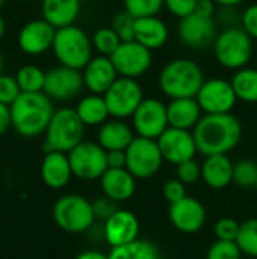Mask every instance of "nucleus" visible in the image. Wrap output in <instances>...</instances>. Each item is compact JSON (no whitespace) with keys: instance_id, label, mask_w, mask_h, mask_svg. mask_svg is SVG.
<instances>
[{"instance_id":"obj_1","label":"nucleus","mask_w":257,"mask_h":259,"mask_svg":"<svg viewBox=\"0 0 257 259\" xmlns=\"http://www.w3.org/2000/svg\"><path fill=\"white\" fill-rule=\"evenodd\" d=\"M192 134L203 156L229 155L242 140V124L232 114H204Z\"/></svg>"},{"instance_id":"obj_2","label":"nucleus","mask_w":257,"mask_h":259,"mask_svg":"<svg viewBox=\"0 0 257 259\" xmlns=\"http://www.w3.org/2000/svg\"><path fill=\"white\" fill-rule=\"evenodd\" d=\"M11 127L21 137L45 134L55 114L53 100L45 93H21L9 106Z\"/></svg>"},{"instance_id":"obj_3","label":"nucleus","mask_w":257,"mask_h":259,"mask_svg":"<svg viewBox=\"0 0 257 259\" xmlns=\"http://www.w3.org/2000/svg\"><path fill=\"white\" fill-rule=\"evenodd\" d=\"M204 80L203 68L188 58H176L170 61L164 65L158 77L161 91L171 100L197 97Z\"/></svg>"},{"instance_id":"obj_4","label":"nucleus","mask_w":257,"mask_h":259,"mask_svg":"<svg viewBox=\"0 0 257 259\" xmlns=\"http://www.w3.org/2000/svg\"><path fill=\"white\" fill-rule=\"evenodd\" d=\"M85 124L80 121L76 109L61 108L56 109L48 127L45 131L44 152H62L70 153L76 146L83 141Z\"/></svg>"},{"instance_id":"obj_5","label":"nucleus","mask_w":257,"mask_h":259,"mask_svg":"<svg viewBox=\"0 0 257 259\" xmlns=\"http://www.w3.org/2000/svg\"><path fill=\"white\" fill-rule=\"evenodd\" d=\"M92 39L76 24L56 29L53 53L59 65L74 70H83L92 59Z\"/></svg>"},{"instance_id":"obj_6","label":"nucleus","mask_w":257,"mask_h":259,"mask_svg":"<svg viewBox=\"0 0 257 259\" xmlns=\"http://www.w3.org/2000/svg\"><path fill=\"white\" fill-rule=\"evenodd\" d=\"M214 55L224 68L236 71L245 68L253 56V38L242 27H229L217 35Z\"/></svg>"},{"instance_id":"obj_7","label":"nucleus","mask_w":257,"mask_h":259,"mask_svg":"<svg viewBox=\"0 0 257 259\" xmlns=\"http://www.w3.org/2000/svg\"><path fill=\"white\" fill-rule=\"evenodd\" d=\"M94 205L83 196L67 194L56 200L53 206V220L65 232L80 234L88 231L95 222Z\"/></svg>"},{"instance_id":"obj_8","label":"nucleus","mask_w":257,"mask_h":259,"mask_svg":"<svg viewBox=\"0 0 257 259\" xmlns=\"http://www.w3.org/2000/svg\"><path fill=\"white\" fill-rule=\"evenodd\" d=\"M164 164L158 141L144 137H135L126 149V168L136 179H150Z\"/></svg>"},{"instance_id":"obj_9","label":"nucleus","mask_w":257,"mask_h":259,"mask_svg":"<svg viewBox=\"0 0 257 259\" xmlns=\"http://www.w3.org/2000/svg\"><path fill=\"white\" fill-rule=\"evenodd\" d=\"M109 109V115L117 120L132 118L135 111L142 103L144 91L136 79L118 77L112 87L103 94Z\"/></svg>"},{"instance_id":"obj_10","label":"nucleus","mask_w":257,"mask_h":259,"mask_svg":"<svg viewBox=\"0 0 257 259\" xmlns=\"http://www.w3.org/2000/svg\"><path fill=\"white\" fill-rule=\"evenodd\" d=\"M68 155L73 176L82 181L100 179L108 170L106 150L92 141H82Z\"/></svg>"},{"instance_id":"obj_11","label":"nucleus","mask_w":257,"mask_h":259,"mask_svg":"<svg viewBox=\"0 0 257 259\" xmlns=\"http://www.w3.org/2000/svg\"><path fill=\"white\" fill-rule=\"evenodd\" d=\"M111 61L120 77L138 79L150 70L153 55L150 49L133 39L121 42L115 53L111 56Z\"/></svg>"},{"instance_id":"obj_12","label":"nucleus","mask_w":257,"mask_h":259,"mask_svg":"<svg viewBox=\"0 0 257 259\" xmlns=\"http://www.w3.org/2000/svg\"><path fill=\"white\" fill-rule=\"evenodd\" d=\"M132 127L138 137L158 140L170 127L167 105L155 97L144 99L132 117Z\"/></svg>"},{"instance_id":"obj_13","label":"nucleus","mask_w":257,"mask_h":259,"mask_svg":"<svg viewBox=\"0 0 257 259\" xmlns=\"http://www.w3.org/2000/svg\"><path fill=\"white\" fill-rule=\"evenodd\" d=\"M195 99L204 114H232L238 102L232 82L220 77L204 80Z\"/></svg>"},{"instance_id":"obj_14","label":"nucleus","mask_w":257,"mask_h":259,"mask_svg":"<svg viewBox=\"0 0 257 259\" xmlns=\"http://www.w3.org/2000/svg\"><path fill=\"white\" fill-rule=\"evenodd\" d=\"M85 88L83 74L80 70L58 65L45 71L44 91L52 100L67 102L77 97Z\"/></svg>"},{"instance_id":"obj_15","label":"nucleus","mask_w":257,"mask_h":259,"mask_svg":"<svg viewBox=\"0 0 257 259\" xmlns=\"http://www.w3.org/2000/svg\"><path fill=\"white\" fill-rule=\"evenodd\" d=\"M156 141L164 162L173 164L176 167L182 162L195 159V155L198 153L192 131L168 127Z\"/></svg>"},{"instance_id":"obj_16","label":"nucleus","mask_w":257,"mask_h":259,"mask_svg":"<svg viewBox=\"0 0 257 259\" xmlns=\"http://www.w3.org/2000/svg\"><path fill=\"white\" fill-rule=\"evenodd\" d=\"M168 219L177 231L183 234H197L204 228L208 212L200 200L186 196L180 202L168 206Z\"/></svg>"},{"instance_id":"obj_17","label":"nucleus","mask_w":257,"mask_h":259,"mask_svg":"<svg viewBox=\"0 0 257 259\" xmlns=\"http://www.w3.org/2000/svg\"><path fill=\"white\" fill-rule=\"evenodd\" d=\"M139 219L127 209H117L103 222V237L111 247H120L139 238Z\"/></svg>"},{"instance_id":"obj_18","label":"nucleus","mask_w":257,"mask_h":259,"mask_svg":"<svg viewBox=\"0 0 257 259\" xmlns=\"http://www.w3.org/2000/svg\"><path fill=\"white\" fill-rule=\"evenodd\" d=\"M177 35L185 46L200 50L211 44L214 46L217 38V26L212 17H203L194 12L180 20Z\"/></svg>"},{"instance_id":"obj_19","label":"nucleus","mask_w":257,"mask_h":259,"mask_svg":"<svg viewBox=\"0 0 257 259\" xmlns=\"http://www.w3.org/2000/svg\"><path fill=\"white\" fill-rule=\"evenodd\" d=\"M56 29L44 18L27 21L18 32L20 49L30 56H38L53 47Z\"/></svg>"},{"instance_id":"obj_20","label":"nucleus","mask_w":257,"mask_h":259,"mask_svg":"<svg viewBox=\"0 0 257 259\" xmlns=\"http://www.w3.org/2000/svg\"><path fill=\"white\" fill-rule=\"evenodd\" d=\"M85 88L91 91V94L103 96L112 83L118 79V73L109 56H92V59L82 70Z\"/></svg>"},{"instance_id":"obj_21","label":"nucleus","mask_w":257,"mask_h":259,"mask_svg":"<svg viewBox=\"0 0 257 259\" xmlns=\"http://www.w3.org/2000/svg\"><path fill=\"white\" fill-rule=\"evenodd\" d=\"M98 181L103 196L115 203L127 202L136 191V178L127 168H108Z\"/></svg>"},{"instance_id":"obj_22","label":"nucleus","mask_w":257,"mask_h":259,"mask_svg":"<svg viewBox=\"0 0 257 259\" xmlns=\"http://www.w3.org/2000/svg\"><path fill=\"white\" fill-rule=\"evenodd\" d=\"M167 115L170 127L194 131L203 117V109L200 108L195 97L173 99L167 105Z\"/></svg>"},{"instance_id":"obj_23","label":"nucleus","mask_w":257,"mask_h":259,"mask_svg":"<svg viewBox=\"0 0 257 259\" xmlns=\"http://www.w3.org/2000/svg\"><path fill=\"white\" fill-rule=\"evenodd\" d=\"M233 167L229 155L204 156L201 164V181L212 190H224L233 184Z\"/></svg>"},{"instance_id":"obj_24","label":"nucleus","mask_w":257,"mask_h":259,"mask_svg":"<svg viewBox=\"0 0 257 259\" xmlns=\"http://www.w3.org/2000/svg\"><path fill=\"white\" fill-rule=\"evenodd\" d=\"M73 176L68 155L62 152L45 153L41 164V178L44 184L52 190L64 188Z\"/></svg>"},{"instance_id":"obj_25","label":"nucleus","mask_w":257,"mask_h":259,"mask_svg":"<svg viewBox=\"0 0 257 259\" xmlns=\"http://www.w3.org/2000/svg\"><path fill=\"white\" fill-rule=\"evenodd\" d=\"M135 131L132 126L123 120H111L100 126L98 129V144L106 150H126L135 138Z\"/></svg>"},{"instance_id":"obj_26","label":"nucleus","mask_w":257,"mask_h":259,"mask_svg":"<svg viewBox=\"0 0 257 259\" xmlns=\"http://www.w3.org/2000/svg\"><path fill=\"white\" fill-rule=\"evenodd\" d=\"M168 27L158 15L136 18L135 23V41L150 50L161 49L168 41Z\"/></svg>"},{"instance_id":"obj_27","label":"nucleus","mask_w":257,"mask_h":259,"mask_svg":"<svg viewBox=\"0 0 257 259\" xmlns=\"http://www.w3.org/2000/svg\"><path fill=\"white\" fill-rule=\"evenodd\" d=\"M80 14V0H42V18L55 29L74 24Z\"/></svg>"},{"instance_id":"obj_28","label":"nucleus","mask_w":257,"mask_h":259,"mask_svg":"<svg viewBox=\"0 0 257 259\" xmlns=\"http://www.w3.org/2000/svg\"><path fill=\"white\" fill-rule=\"evenodd\" d=\"M80 121L86 126H101L108 121L109 109L105 102L103 96L89 94L79 100L77 106L74 108Z\"/></svg>"},{"instance_id":"obj_29","label":"nucleus","mask_w":257,"mask_h":259,"mask_svg":"<svg viewBox=\"0 0 257 259\" xmlns=\"http://www.w3.org/2000/svg\"><path fill=\"white\" fill-rule=\"evenodd\" d=\"M109 259H161L159 249L147 240H135L129 244L112 247L108 253Z\"/></svg>"},{"instance_id":"obj_30","label":"nucleus","mask_w":257,"mask_h":259,"mask_svg":"<svg viewBox=\"0 0 257 259\" xmlns=\"http://www.w3.org/2000/svg\"><path fill=\"white\" fill-rule=\"evenodd\" d=\"M232 87L238 100L257 103V68H241L232 77Z\"/></svg>"},{"instance_id":"obj_31","label":"nucleus","mask_w":257,"mask_h":259,"mask_svg":"<svg viewBox=\"0 0 257 259\" xmlns=\"http://www.w3.org/2000/svg\"><path fill=\"white\" fill-rule=\"evenodd\" d=\"M15 79L21 93H41L44 91L45 83V71L38 65H24L18 68Z\"/></svg>"},{"instance_id":"obj_32","label":"nucleus","mask_w":257,"mask_h":259,"mask_svg":"<svg viewBox=\"0 0 257 259\" xmlns=\"http://www.w3.org/2000/svg\"><path fill=\"white\" fill-rule=\"evenodd\" d=\"M236 244L247 256L257 258V217L248 219L241 223V231L236 238Z\"/></svg>"},{"instance_id":"obj_33","label":"nucleus","mask_w":257,"mask_h":259,"mask_svg":"<svg viewBox=\"0 0 257 259\" xmlns=\"http://www.w3.org/2000/svg\"><path fill=\"white\" fill-rule=\"evenodd\" d=\"M123 41L115 33L112 27H101L94 32L92 35V47L101 55V56H112L115 50L120 47Z\"/></svg>"},{"instance_id":"obj_34","label":"nucleus","mask_w":257,"mask_h":259,"mask_svg":"<svg viewBox=\"0 0 257 259\" xmlns=\"http://www.w3.org/2000/svg\"><path fill=\"white\" fill-rule=\"evenodd\" d=\"M233 184L239 188L250 190L256 188L257 164L251 159H241L233 167Z\"/></svg>"},{"instance_id":"obj_35","label":"nucleus","mask_w":257,"mask_h":259,"mask_svg":"<svg viewBox=\"0 0 257 259\" xmlns=\"http://www.w3.org/2000/svg\"><path fill=\"white\" fill-rule=\"evenodd\" d=\"M124 9L130 12L135 18L153 17L161 12L165 6L164 0H123Z\"/></svg>"},{"instance_id":"obj_36","label":"nucleus","mask_w":257,"mask_h":259,"mask_svg":"<svg viewBox=\"0 0 257 259\" xmlns=\"http://www.w3.org/2000/svg\"><path fill=\"white\" fill-rule=\"evenodd\" d=\"M135 23H136V18L124 9V11H120L114 17L111 27L115 30V33L120 36L123 42H127V41L135 39Z\"/></svg>"},{"instance_id":"obj_37","label":"nucleus","mask_w":257,"mask_h":259,"mask_svg":"<svg viewBox=\"0 0 257 259\" xmlns=\"http://www.w3.org/2000/svg\"><path fill=\"white\" fill-rule=\"evenodd\" d=\"M242 252L236 241H220L211 244L206 252V259H242Z\"/></svg>"},{"instance_id":"obj_38","label":"nucleus","mask_w":257,"mask_h":259,"mask_svg":"<svg viewBox=\"0 0 257 259\" xmlns=\"http://www.w3.org/2000/svg\"><path fill=\"white\" fill-rule=\"evenodd\" d=\"M241 231V223L232 217H223L214 225V235L220 241H236Z\"/></svg>"},{"instance_id":"obj_39","label":"nucleus","mask_w":257,"mask_h":259,"mask_svg":"<svg viewBox=\"0 0 257 259\" xmlns=\"http://www.w3.org/2000/svg\"><path fill=\"white\" fill-rule=\"evenodd\" d=\"M177 179L182 181L185 185H192L201 181V164H198L195 159L182 162L176 167Z\"/></svg>"},{"instance_id":"obj_40","label":"nucleus","mask_w":257,"mask_h":259,"mask_svg":"<svg viewBox=\"0 0 257 259\" xmlns=\"http://www.w3.org/2000/svg\"><path fill=\"white\" fill-rule=\"evenodd\" d=\"M21 94L18 82L12 76L0 74V103L11 106Z\"/></svg>"},{"instance_id":"obj_41","label":"nucleus","mask_w":257,"mask_h":259,"mask_svg":"<svg viewBox=\"0 0 257 259\" xmlns=\"http://www.w3.org/2000/svg\"><path fill=\"white\" fill-rule=\"evenodd\" d=\"M162 194H164V199L168 202V205L177 203L188 196L186 194V185L182 181H179L177 178L168 179L162 187Z\"/></svg>"},{"instance_id":"obj_42","label":"nucleus","mask_w":257,"mask_h":259,"mask_svg":"<svg viewBox=\"0 0 257 259\" xmlns=\"http://www.w3.org/2000/svg\"><path fill=\"white\" fill-rule=\"evenodd\" d=\"M197 2L198 0H164V5L173 15L182 20L195 12Z\"/></svg>"},{"instance_id":"obj_43","label":"nucleus","mask_w":257,"mask_h":259,"mask_svg":"<svg viewBox=\"0 0 257 259\" xmlns=\"http://www.w3.org/2000/svg\"><path fill=\"white\" fill-rule=\"evenodd\" d=\"M242 29L253 38L257 39V3L250 5L242 14Z\"/></svg>"},{"instance_id":"obj_44","label":"nucleus","mask_w":257,"mask_h":259,"mask_svg":"<svg viewBox=\"0 0 257 259\" xmlns=\"http://www.w3.org/2000/svg\"><path fill=\"white\" fill-rule=\"evenodd\" d=\"M94 212H95V217L97 219H101L103 222L111 217L117 209H118V203H115L114 200L108 199V197H100L98 200H95L94 203Z\"/></svg>"},{"instance_id":"obj_45","label":"nucleus","mask_w":257,"mask_h":259,"mask_svg":"<svg viewBox=\"0 0 257 259\" xmlns=\"http://www.w3.org/2000/svg\"><path fill=\"white\" fill-rule=\"evenodd\" d=\"M108 168H126V150L106 152Z\"/></svg>"},{"instance_id":"obj_46","label":"nucleus","mask_w":257,"mask_h":259,"mask_svg":"<svg viewBox=\"0 0 257 259\" xmlns=\"http://www.w3.org/2000/svg\"><path fill=\"white\" fill-rule=\"evenodd\" d=\"M215 6L217 3L214 0H198L195 6V14L203 15V17H212L215 14Z\"/></svg>"},{"instance_id":"obj_47","label":"nucleus","mask_w":257,"mask_h":259,"mask_svg":"<svg viewBox=\"0 0 257 259\" xmlns=\"http://www.w3.org/2000/svg\"><path fill=\"white\" fill-rule=\"evenodd\" d=\"M11 127V111L8 105L0 103V135Z\"/></svg>"},{"instance_id":"obj_48","label":"nucleus","mask_w":257,"mask_h":259,"mask_svg":"<svg viewBox=\"0 0 257 259\" xmlns=\"http://www.w3.org/2000/svg\"><path fill=\"white\" fill-rule=\"evenodd\" d=\"M74 259H109L108 255L98 252V250H86V252H82L79 253Z\"/></svg>"},{"instance_id":"obj_49","label":"nucleus","mask_w":257,"mask_h":259,"mask_svg":"<svg viewBox=\"0 0 257 259\" xmlns=\"http://www.w3.org/2000/svg\"><path fill=\"white\" fill-rule=\"evenodd\" d=\"M217 5L223 6V8H235L241 3H244L245 0H214Z\"/></svg>"},{"instance_id":"obj_50","label":"nucleus","mask_w":257,"mask_h":259,"mask_svg":"<svg viewBox=\"0 0 257 259\" xmlns=\"http://www.w3.org/2000/svg\"><path fill=\"white\" fill-rule=\"evenodd\" d=\"M5 33H6V21H5V18L0 15V39L3 38Z\"/></svg>"},{"instance_id":"obj_51","label":"nucleus","mask_w":257,"mask_h":259,"mask_svg":"<svg viewBox=\"0 0 257 259\" xmlns=\"http://www.w3.org/2000/svg\"><path fill=\"white\" fill-rule=\"evenodd\" d=\"M2 65H3V61H2V55H0V74H2Z\"/></svg>"},{"instance_id":"obj_52","label":"nucleus","mask_w":257,"mask_h":259,"mask_svg":"<svg viewBox=\"0 0 257 259\" xmlns=\"http://www.w3.org/2000/svg\"><path fill=\"white\" fill-rule=\"evenodd\" d=\"M3 3H5V0H0V6H2Z\"/></svg>"},{"instance_id":"obj_53","label":"nucleus","mask_w":257,"mask_h":259,"mask_svg":"<svg viewBox=\"0 0 257 259\" xmlns=\"http://www.w3.org/2000/svg\"><path fill=\"white\" fill-rule=\"evenodd\" d=\"M256 191H257V184H256Z\"/></svg>"}]
</instances>
